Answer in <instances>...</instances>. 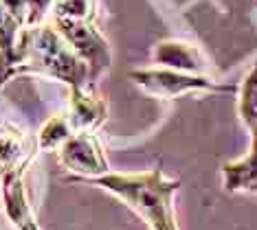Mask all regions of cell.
I'll list each match as a JSON object with an SVG mask.
<instances>
[{
	"label": "cell",
	"instance_id": "obj_1",
	"mask_svg": "<svg viewBox=\"0 0 257 230\" xmlns=\"http://www.w3.org/2000/svg\"><path fill=\"white\" fill-rule=\"evenodd\" d=\"M77 182L103 188L110 195L121 199L150 230H178L174 195L180 188V180L165 178L161 167L141 171V173H114V171H108L99 178Z\"/></svg>",
	"mask_w": 257,
	"mask_h": 230
},
{
	"label": "cell",
	"instance_id": "obj_2",
	"mask_svg": "<svg viewBox=\"0 0 257 230\" xmlns=\"http://www.w3.org/2000/svg\"><path fill=\"white\" fill-rule=\"evenodd\" d=\"M27 73L62 81L68 86V90L95 86L90 81L88 66L75 55L51 22L22 29L18 49H16L14 75Z\"/></svg>",
	"mask_w": 257,
	"mask_h": 230
},
{
	"label": "cell",
	"instance_id": "obj_3",
	"mask_svg": "<svg viewBox=\"0 0 257 230\" xmlns=\"http://www.w3.org/2000/svg\"><path fill=\"white\" fill-rule=\"evenodd\" d=\"M127 77L141 88L143 92L159 99H176L189 92H213V94H237V86L220 84L204 75L183 73L172 68H137Z\"/></svg>",
	"mask_w": 257,
	"mask_h": 230
},
{
	"label": "cell",
	"instance_id": "obj_4",
	"mask_svg": "<svg viewBox=\"0 0 257 230\" xmlns=\"http://www.w3.org/2000/svg\"><path fill=\"white\" fill-rule=\"evenodd\" d=\"M51 25L57 29V33L66 40V44L73 53L88 66L90 81L95 84L99 75H103L112 66V49L101 31L86 20H68V18H53Z\"/></svg>",
	"mask_w": 257,
	"mask_h": 230
},
{
	"label": "cell",
	"instance_id": "obj_5",
	"mask_svg": "<svg viewBox=\"0 0 257 230\" xmlns=\"http://www.w3.org/2000/svg\"><path fill=\"white\" fill-rule=\"evenodd\" d=\"M57 158L62 167L73 173L66 178L68 182L99 178L110 171L106 149L95 132H73L57 149Z\"/></svg>",
	"mask_w": 257,
	"mask_h": 230
},
{
	"label": "cell",
	"instance_id": "obj_6",
	"mask_svg": "<svg viewBox=\"0 0 257 230\" xmlns=\"http://www.w3.org/2000/svg\"><path fill=\"white\" fill-rule=\"evenodd\" d=\"M38 151L36 136L0 121V178L25 173Z\"/></svg>",
	"mask_w": 257,
	"mask_h": 230
},
{
	"label": "cell",
	"instance_id": "obj_7",
	"mask_svg": "<svg viewBox=\"0 0 257 230\" xmlns=\"http://www.w3.org/2000/svg\"><path fill=\"white\" fill-rule=\"evenodd\" d=\"M66 116L75 132H97L108 119V103L95 92V86L75 88Z\"/></svg>",
	"mask_w": 257,
	"mask_h": 230
},
{
	"label": "cell",
	"instance_id": "obj_8",
	"mask_svg": "<svg viewBox=\"0 0 257 230\" xmlns=\"http://www.w3.org/2000/svg\"><path fill=\"white\" fill-rule=\"evenodd\" d=\"M25 173H16L3 178V204L7 210L9 221L16 230H40L36 213L29 202L27 188H25Z\"/></svg>",
	"mask_w": 257,
	"mask_h": 230
},
{
	"label": "cell",
	"instance_id": "obj_9",
	"mask_svg": "<svg viewBox=\"0 0 257 230\" xmlns=\"http://www.w3.org/2000/svg\"><path fill=\"white\" fill-rule=\"evenodd\" d=\"M152 60L161 68L183 70V73H194V75H200V70L207 66L204 55L194 44L178 42V40H163V42H159L152 51Z\"/></svg>",
	"mask_w": 257,
	"mask_h": 230
},
{
	"label": "cell",
	"instance_id": "obj_10",
	"mask_svg": "<svg viewBox=\"0 0 257 230\" xmlns=\"http://www.w3.org/2000/svg\"><path fill=\"white\" fill-rule=\"evenodd\" d=\"M226 193H244L257 195V136H250V147L246 156L231 160L222 167Z\"/></svg>",
	"mask_w": 257,
	"mask_h": 230
},
{
	"label": "cell",
	"instance_id": "obj_11",
	"mask_svg": "<svg viewBox=\"0 0 257 230\" xmlns=\"http://www.w3.org/2000/svg\"><path fill=\"white\" fill-rule=\"evenodd\" d=\"M22 27L16 18L0 5V88H3L14 75L16 64V49H18Z\"/></svg>",
	"mask_w": 257,
	"mask_h": 230
},
{
	"label": "cell",
	"instance_id": "obj_12",
	"mask_svg": "<svg viewBox=\"0 0 257 230\" xmlns=\"http://www.w3.org/2000/svg\"><path fill=\"white\" fill-rule=\"evenodd\" d=\"M237 112L250 136H257V64H253L244 81L237 86Z\"/></svg>",
	"mask_w": 257,
	"mask_h": 230
},
{
	"label": "cell",
	"instance_id": "obj_13",
	"mask_svg": "<svg viewBox=\"0 0 257 230\" xmlns=\"http://www.w3.org/2000/svg\"><path fill=\"white\" fill-rule=\"evenodd\" d=\"M75 132L68 116H51L49 121L40 127V132L36 134V140H38V149L40 151H57L60 147L64 145L71 134Z\"/></svg>",
	"mask_w": 257,
	"mask_h": 230
},
{
	"label": "cell",
	"instance_id": "obj_14",
	"mask_svg": "<svg viewBox=\"0 0 257 230\" xmlns=\"http://www.w3.org/2000/svg\"><path fill=\"white\" fill-rule=\"evenodd\" d=\"M95 0H55L51 16L53 18H68V20H95Z\"/></svg>",
	"mask_w": 257,
	"mask_h": 230
},
{
	"label": "cell",
	"instance_id": "obj_15",
	"mask_svg": "<svg viewBox=\"0 0 257 230\" xmlns=\"http://www.w3.org/2000/svg\"><path fill=\"white\" fill-rule=\"evenodd\" d=\"M27 3H29V27L27 29H31V27L44 25L51 9H53L55 0H27Z\"/></svg>",
	"mask_w": 257,
	"mask_h": 230
},
{
	"label": "cell",
	"instance_id": "obj_16",
	"mask_svg": "<svg viewBox=\"0 0 257 230\" xmlns=\"http://www.w3.org/2000/svg\"><path fill=\"white\" fill-rule=\"evenodd\" d=\"M0 199H3V178H0Z\"/></svg>",
	"mask_w": 257,
	"mask_h": 230
}]
</instances>
